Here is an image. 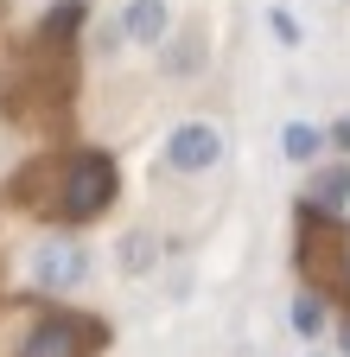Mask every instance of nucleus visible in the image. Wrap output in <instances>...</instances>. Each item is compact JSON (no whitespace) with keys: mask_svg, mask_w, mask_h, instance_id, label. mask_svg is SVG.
<instances>
[{"mask_svg":"<svg viewBox=\"0 0 350 357\" xmlns=\"http://www.w3.org/2000/svg\"><path fill=\"white\" fill-rule=\"evenodd\" d=\"M58 178L64 185H58L51 217H64V223H90V217H102L115 204V160L109 153H77Z\"/></svg>","mask_w":350,"mask_h":357,"instance_id":"1","label":"nucleus"},{"mask_svg":"<svg viewBox=\"0 0 350 357\" xmlns=\"http://www.w3.org/2000/svg\"><path fill=\"white\" fill-rule=\"evenodd\" d=\"M299 230H293V268H299V275H312L319 287H331L337 281V268H344V230H337V217H325V211H312V204H305L299 198Z\"/></svg>","mask_w":350,"mask_h":357,"instance_id":"2","label":"nucleus"},{"mask_svg":"<svg viewBox=\"0 0 350 357\" xmlns=\"http://www.w3.org/2000/svg\"><path fill=\"white\" fill-rule=\"evenodd\" d=\"M109 344L102 319H77V312H45L32 319V332L19 338V357H96Z\"/></svg>","mask_w":350,"mask_h":357,"instance_id":"3","label":"nucleus"},{"mask_svg":"<svg viewBox=\"0 0 350 357\" xmlns=\"http://www.w3.org/2000/svg\"><path fill=\"white\" fill-rule=\"evenodd\" d=\"M83 275H90V255H83L77 243H38L32 249V287L38 294H64Z\"/></svg>","mask_w":350,"mask_h":357,"instance_id":"4","label":"nucleus"},{"mask_svg":"<svg viewBox=\"0 0 350 357\" xmlns=\"http://www.w3.org/2000/svg\"><path fill=\"white\" fill-rule=\"evenodd\" d=\"M166 160H172V172H210L216 160H223V134H216L210 121H185L166 141Z\"/></svg>","mask_w":350,"mask_h":357,"instance_id":"5","label":"nucleus"},{"mask_svg":"<svg viewBox=\"0 0 350 357\" xmlns=\"http://www.w3.org/2000/svg\"><path fill=\"white\" fill-rule=\"evenodd\" d=\"M172 26V7L166 0H127V13H121V32L134 38V45H159Z\"/></svg>","mask_w":350,"mask_h":357,"instance_id":"6","label":"nucleus"},{"mask_svg":"<svg viewBox=\"0 0 350 357\" xmlns=\"http://www.w3.org/2000/svg\"><path fill=\"white\" fill-rule=\"evenodd\" d=\"M305 204L325 211V217H344V204H350V166L337 160V166L312 172V185H305Z\"/></svg>","mask_w":350,"mask_h":357,"instance_id":"7","label":"nucleus"},{"mask_svg":"<svg viewBox=\"0 0 350 357\" xmlns=\"http://www.w3.org/2000/svg\"><path fill=\"white\" fill-rule=\"evenodd\" d=\"M83 20H90V0H58V7L45 13V38H70Z\"/></svg>","mask_w":350,"mask_h":357,"instance_id":"8","label":"nucleus"},{"mask_svg":"<svg viewBox=\"0 0 350 357\" xmlns=\"http://www.w3.org/2000/svg\"><path fill=\"white\" fill-rule=\"evenodd\" d=\"M293 332H299V338H319V332H325V306H319V294H299V300H293Z\"/></svg>","mask_w":350,"mask_h":357,"instance_id":"9","label":"nucleus"},{"mask_svg":"<svg viewBox=\"0 0 350 357\" xmlns=\"http://www.w3.org/2000/svg\"><path fill=\"white\" fill-rule=\"evenodd\" d=\"M280 147H287V160H312V153H319V128H305V121H293V128L280 134Z\"/></svg>","mask_w":350,"mask_h":357,"instance_id":"10","label":"nucleus"},{"mask_svg":"<svg viewBox=\"0 0 350 357\" xmlns=\"http://www.w3.org/2000/svg\"><path fill=\"white\" fill-rule=\"evenodd\" d=\"M268 32H274L280 45H299V38H305V32H299V20H293L287 7H268Z\"/></svg>","mask_w":350,"mask_h":357,"instance_id":"11","label":"nucleus"},{"mask_svg":"<svg viewBox=\"0 0 350 357\" xmlns=\"http://www.w3.org/2000/svg\"><path fill=\"white\" fill-rule=\"evenodd\" d=\"M121 261H127V268H147V261H153V243H147V236H141V243H121Z\"/></svg>","mask_w":350,"mask_h":357,"instance_id":"12","label":"nucleus"},{"mask_svg":"<svg viewBox=\"0 0 350 357\" xmlns=\"http://www.w3.org/2000/svg\"><path fill=\"white\" fill-rule=\"evenodd\" d=\"M331 141H337V147L350 153V121H337V128H331Z\"/></svg>","mask_w":350,"mask_h":357,"instance_id":"13","label":"nucleus"},{"mask_svg":"<svg viewBox=\"0 0 350 357\" xmlns=\"http://www.w3.org/2000/svg\"><path fill=\"white\" fill-rule=\"evenodd\" d=\"M337 344H344V357H350V326H344V338H337Z\"/></svg>","mask_w":350,"mask_h":357,"instance_id":"14","label":"nucleus"},{"mask_svg":"<svg viewBox=\"0 0 350 357\" xmlns=\"http://www.w3.org/2000/svg\"><path fill=\"white\" fill-rule=\"evenodd\" d=\"M344 275H350V249H344Z\"/></svg>","mask_w":350,"mask_h":357,"instance_id":"15","label":"nucleus"}]
</instances>
